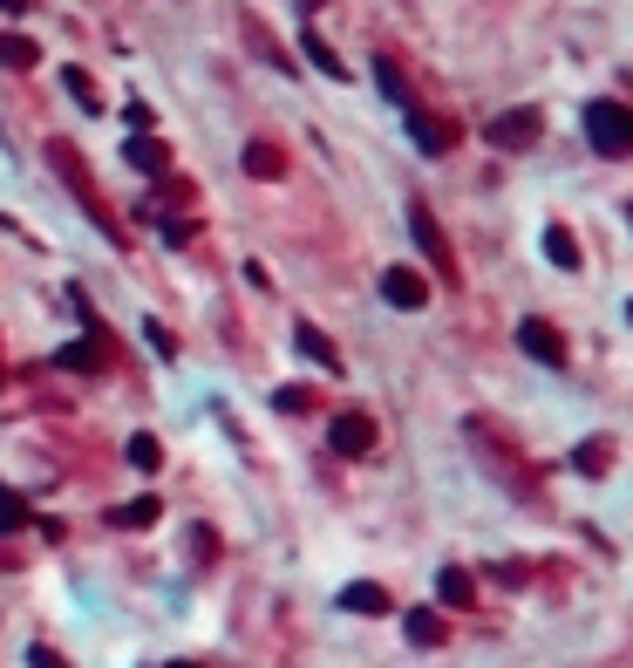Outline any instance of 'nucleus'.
<instances>
[{"label":"nucleus","instance_id":"f257e3e1","mask_svg":"<svg viewBox=\"0 0 633 668\" xmlns=\"http://www.w3.org/2000/svg\"><path fill=\"white\" fill-rule=\"evenodd\" d=\"M470 444L484 450V464L497 470V478H504L511 491H538V478H532V464L518 457V444H511V437H504V430H497L491 416H470Z\"/></svg>","mask_w":633,"mask_h":668},{"label":"nucleus","instance_id":"f03ea898","mask_svg":"<svg viewBox=\"0 0 633 668\" xmlns=\"http://www.w3.org/2000/svg\"><path fill=\"white\" fill-rule=\"evenodd\" d=\"M49 165H55V171L68 178V191H75V205H83V212H89V219L103 225V240H116V246H124V225H116V212L103 205V191H96V178L83 171V157H75L68 144H49Z\"/></svg>","mask_w":633,"mask_h":668},{"label":"nucleus","instance_id":"7ed1b4c3","mask_svg":"<svg viewBox=\"0 0 633 668\" xmlns=\"http://www.w3.org/2000/svg\"><path fill=\"white\" fill-rule=\"evenodd\" d=\"M586 137H592V150H600V157H626L633 150V109L613 103V96L586 103Z\"/></svg>","mask_w":633,"mask_h":668},{"label":"nucleus","instance_id":"20e7f679","mask_svg":"<svg viewBox=\"0 0 633 668\" xmlns=\"http://www.w3.org/2000/svg\"><path fill=\"white\" fill-rule=\"evenodd\" d=\"M409 232H416V246H422V259L437 266V280H457V253H450V240H443V225H437V212H429L422 199L409 205Z\"/></svg>","mask_w":633,"mask_h":668},{"label":"nucleus","instance_id":"39448f33","mask_svg":"<svg viewBox=\"0 0 633 668\" xmlns=\"http://www.w3.org/2000/svg\"><path fill=\"white\" fill-rule=\"evenodd\" d=\"M518 348L532 362H545V369H566V335L551 328V321H538V314H525V328H518Z\"/></svg>","mask_w":633,"mask_h":668},{"label":"nucleus","instance_id":"423d86ee","mask_svg":"<svg viewBox=\"0 0 633 668\" xmlns=\"http://www.w3.org/2000/svg\"><path fill=\"white\" fill-rule=\"evenodd\" d=\"M328 444H334V457H368V450H375V423H368L362 410H347V416H334Z\"/></svg>","mask_w":633,"mask_h":668},{"label":"nucleus","instance_id":"0eeeda50","mask_svg":"<svg viewBox=\"0 0 633 668\" xmlns=\"http://www.w3.org/2000/svg\"><path fill=\"white\" fill-rule=\"evenodd\" d=\"M484 137H491L497 150H532V144H538V109H504Z\"/></svg>","mask_w":633,"mask_h":668},{"label":"nucleus","instance_id":"6e6552de","mask_svg":"<svg viewBox=\"0 0 633 668\" xmlns=\"http://www.w3.org/2000/svg\"><path fill=\"white\" fill-rule=\"evenodd\" d=\"M409 137H416L429 157H450V150H457V124H450V116H429V109H409Z\"/></svg>","mask_w":633,"mask_h":668},{"label":"nucleus","instance_id":"1a4fd4ad","mask_svg":"<svg viewBox=\"0 0 633 668\" xmlns=\"http://www.w3.org/2000/svg\"><path fill=\"white\" fill-rule=\"evenodd\" d=\"M382 300L409 314V307H422V300H429V280H422L416 266H388V273H382Z\"/></svg>","mask_w":633,"mask_h":668},{"label":"nucleus","instance_id":"9d476101","mask_svg":"<svg viewBox=\"0 0 633 668\" xmlns=\"http://www.w3.org/2000/svg\"><path fill=\"white\" fill-rule=\"evenodd\" d=\"M293 341H300V356H313L328 375H341V356H334V341H328L321 328H307V321H300V328H293Z\"/></svg>","mask_w":633,"mask_h":668},{"label":"nucleus","instance_id":"9b49d317","mask_svg":"<svg viewBox=\"0 0 633 668\" xmlns=\"http://www.w3.org/2000/svg\"><path fill=\"white\" fill-rule=\"evenodd\" d=\"M130 165L150 171V178H164V171H171V150L157 144V137H130Z\"/></svg>","mask_w":633,"mask_h":668},{"label":"nucleus","instance_id":"f8f14e48","mask_svg":"<svg viewBox=\"0 0 633 668\" xmlns=\"http://www.w3.org/2000/svg\"><path fill=\"white\" fill-rule=\"evenodd\" d=\"M443 635H450V627H443V614H437V607H416V614H409V642L443 648Z\"/></svg>","mask_w":633,"mask_h":668},{"label":"nucleus","instance_id":"ddd939ff","mask_svg":"<svg viewBox=\"0 0 633 668\" xmlns=\"http://www.w3.org/2000/svg\"><path fill=\"white\" fill-rule=\"evenodd\" d=\"M586 478H607V464H613V437H586L579 444V457H572Z\"/></svg>","mask_w":633,"mask_h":668},{"label":"nucleus","instance_id":"4468645a","mask_svg":"<svg viewBox=\"0 0 633 668\" xmlns=\"http://www.w3.org/2000/svg\"><path fill=\"white\" fill-rule=\"evenodd\" d=\"M545 259H551V266H566V273L579 266V246H572V232H566V225H545Z\"/></svg>","mask_w":633,"mask_h":668},{"label":"nucleus","instance_id":"2eb2a0df","mask_svg":"<svg viewBox=\"0 0 633 668\" xmlns=\"http://www.w3.org/2000/svg\"><path fill=\"white\" fill-rule=\"evenodd\" d=\"M375 83H382V96H388V103H403V109H416V96H409V83H403V68H395L388 55L375 62Z\"/></svg>","mask_w":633,"mask_h":668},{"label":"nucleus","instance_id":"dca6fc26","mask_svg":"<svg viewBox=\"0 0 633 668\" xmlns=\"http://www.w3.org/2000/svg\"><path fill=\"white\" fill-rule=\"evenodd\" d=\"M341 607H347V614H388V594L362 580V586H347V594H341Z\"/></svg>","mask_w":633,"mask_h":668},{"label":"nucleus","instance_id":"f3484780","mask_svg":"<svg viewBox=\"0 0 633 668\" xmlns=\"http://www.w3.org/2000/svg\"><path fill=\"white\" fill-rule=\"evenodd\" d=\"M300 42H307V62L321 68V75H334V83H341V75H347V62H341V55H334V49L321 42V34H300Z\"/></svg>","mask_w":633,"mask_h":668},{"label":"nucleus","instance_id":"a211bd4d","mask_svg":"<svg viewBox=\"0 0 633 668\" xmlns=\"http://www.w3.org/2000/svg\"><path fill=\"white\" fill-rule=\"evenodd\" d=\"M34 55H42V49H34L28 34H14V28L0 34V62H8V68H34Z\"/></svg>","mask_w":633,"mask_h":668},{"label":"nucleus","instance_id":"6ab92c4d","mask_svg":"<svg viewBox=\"0 0 633 668\" xmlns=\"http://www.w3.org/2000/svg\"><path fill=\"white\" fill-rule=\"evenodd\" d=\"M437 594H443V607H470V594H478V586H470V573H463V566H450V573L437 580Z\"/></svg>","mask_w":633,"mask_h":668},{"label":"nucleus","instance_id":"aec40b11","mask_svg":"<svg viewBox=\"0 0 633 668\" xmlns=\"http://www.w3.org/2000/svg\"><path fill=\"white\" fill-rule=\"evenodd\" d=\"M246 171H259V178H280V171H287V157L272 150V144H246Z\"/></svg>","mask_w":633,"mask_h":668},{"label":"nucleus","instance_id":"412c9836","mask_svg":"<svg viewBox=\"0 0 633 668\" xmlns=\"http://www.w3.org/2000/svg\"><path fill=\"white\" fill-rule=\"evenodd\" d=\"M157 512H164L157 498H137V505H124V512H116V526H157Z\"/></svg>","mask_w":633,"mask_h":668},{"label":"nucleus","instance_id":"4be33fe9","mask_svg":"<svg viewBox=\"0 0 633 668\" xmlns=\"http://www.w3.org/2000/svg\"><path fill=\"white\" fill-rule=\"evenodd\" d=\"M130 464H137V470H157V464H164V450H157V437H130Z\"/></svg>","mask_w":633,"mask_h":668},{"label":"nucleus","instance_id":"5701e85b","mask_svg":"<svg viewBox=\"0 0 633 668\" xmlns=\"http://www.w3.org/2000/svg\"><path fill=\"white\" fill-rule=\"evenodd\" d=\"M272 403H280L287 416H300V410H313V389H280V396H272Z\"/></svg>","mask_w":633,"mask_h":668},{"label":"nucleus","instance_id":"b1692460","mask_svg":"<svg viewBox=\"0 0 633 668\" xmlns=\"http://www.w3.org/2000/svg\"><path fill=\"white\" fill-rule=\"evenodd\" d=\"M68 96H75V103H89V109H96V83H89V75H83V68H68Z\"/></svg>","mask_w":633,"mask_h":668},{"label":"nucleus","instance_id":"393cba45","mask_svg":"<svg viewBox=\"0 0 633 668\" xmlns=\"http://www.w3.org/2000/svg\"><path fill=\"white\" fill-rule=\"evenodd\" d=\"M28 661H34V668H68V661H62L55 648H28Z\"/></svg>","mask_w":633,"mask_h":668},{"label":"nucleus","instance_id":"a878e982","mask_svg":"<svg viewBox=\"0 0 633 668\" xmlns=\"http://www.w3.org/2000/svg\"><path fill=\"white\" fill-rule=\"evenodd\" d=\"M0 8H8V14H28V8H34V0H0Z\"/></svg>","mask_w":633,"mask_h":668},{"label":"nucleus","instance_id":"bb28decb","mask_svg":"<svg viewBox=\"0 0 633 668\" xmlns=\"http://www.w3.org/2000/svg\"><path fill=\"white\" fill-rule=\"evenodd\" d=\"M307 8H313V0H307Z\"/></svg>","mask_w":633,"mask_h":668}]
</instances>
